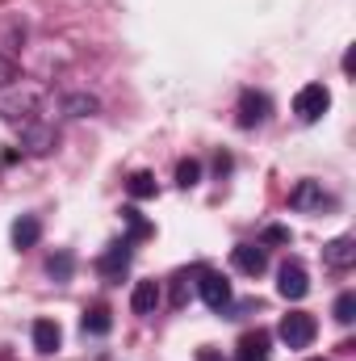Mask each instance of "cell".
Wrapping results in <instances>:
<instances>
[{
	"instance_id": "277c9868",
	"label": "cell",
	"mask_w": 356,
	"mask_h": 361,
	"mask_svg": "<svg viewBox=\"0 0 356 361\" xmlns=\"http://www.w3.org/2000/svg\"><path fill=\"white\" fill-rule=\"evenodd\" d=\"M197 290H201V302H205L210 311H227V307H231V281H227L222 273H201Z\"/></svg>"
},
{
	"instance_id": "2e32d148",
	"label": "cell",
	"mask_w": 356,
	"mask_h": 361,
	"mask_svg": "<svg viewBox=\"0 0 356 361\" xmlns=\"http://www.w3.org/2000/svg\"><path fill=\"white\" fill-rule=\"evenodd\" d=\"M197 180H201V164H197V160H180L177 164V185L180 189H193Z\"/></svg>"
},
{
	"instance_id": "4fadbf2b",
	"label": "cell",
	"mask_w": 356,
	"mask_h": 361,
	"mask_svg": "<svg viewBox=\"0 0 356 361\" xmlns=\"http://www.w3.org/2000/svg\"><path fill=\"white\" fill-rule=\"evenodd\" d=\"M126 265H130V248H126V244H113V248L101 257V273H105V277H122Z\"/></svg>"
},
{
	"instance_id": "603a6c76",
	"label": "cell",
	"mask_w": 356,
	"mask_h": 361,
	"mask_svg": "<svg viewBox=\"0 0 356 361\" xmlns=\"http://www.w3.org/2000/svg\"><path fill=\"white\" fill-rule=\"evenodd\" d=\"M68 109H96V101H92V97H76Z\"/></svg>"
},
{
	"instance_id": "ba28073f",
	"label": "cell",
	"mask_w": 356,
	"mask_h": 361,
	"mask_svg": "<svg viewBox=\"0 0 356 361\" xmlns=\"http://www.w3.org/2000/svg\"><path fill=\"white\" fill-rule=\"evenodd\" d=\"M323 261L331 265V269H348L356 261V240L352 235H340V240H331L327 248H323Z\"/></svg>"
},
{
	"instance_id": "5b68a950",
	"label": "cell",
	"mask_w": 356,
	"mask_h": 361,
	"mask_svg": "<svg viewBox=\"0 0 356 361\" xmlns=\"http://www.w3.org/2000/svg\"><path fill=\"white\" fill-rule=\"evenodd\" d=\"M231 265L239 273H248V277H260L268 269V257L260 244H239V248H231Z\"/></svg>"
},
{
	"instance_id": "ac0fdd59",
	"label": "cell",
	"mask_w": 356,
	"mask_h": 361,
	"mask_svg": "<svg viewBox=\"0 0 356 361\" xmlns=\"http://www.w3.org/2000/svg\"><path fill=\"white\" fill-rule=\"evenodd\" d=\"M336 319L340 324H352L356 319V294H340L336 298Z\"/></svg>"
},
{
	"instance_id": "9a60e30c",
	"label": "cell",
	"mask_w": 356,
	"mask_h": 361,
	"mask_svg": "<svg viewBox=\"0 0 356 361\" xmlns=\"http://www.w3.org/2000/svg\"><path fill=\"white\" fill-rule=\"evenodd\" d=\"M126 189H130V197H139V202H143V197H155V177H151V173H134Z\"/></svg>"
},
{
	"instance_id": "cb8c5ba5",
	"label": "cell",
	"mask_w": 356,
	"mask_h": 361,
	"mask_svg": "<svg viewBox=\"0 0 356 361\" xmlns=\"http://www.w3.org/2000/svg\"><path fill=\"white\" fill-rule=\"evenodd\" d=\"M310 361H323V357H310Z\"/></svg>"
},
{
	"instance_id": "3957f363",
	"label": "cell",
	"mask_w": 356,
	"mask_h": 361,
	"mask_svg": "<svg viewBox=\"0 0 356 361\" xmlns=\"http://www.w3.org/2000/svg\"><path fill=\"white\" fill-rule=\"evenodd\" d=\"M276 290H281V298L298 302V298H306V294H310V277H306V269H302L298 261H285L281 273H276Z\"/></svg>"
},
{
	"instance_id": "d6986e66",
	"label": "cell",
	"mask_w": 356,
	"mask_h": 361,
	"mask_svg": "<svg viewBox=\"0 0 356 361\" xmlns=\"http://www.w3.org/2000/svg\"><path fill=\"white\" fill-rule=\"evenodd\" d=\"M122 214H126V223H130V231H134V235H147V231H151V227L139 219V210H122Z\"/></svg>"
},
{
	"instance_id": "ffe728a7",
	"label": "cell",
	"mask_w": 356,
	"mask_h": 361,
	"mask_svg": "<svg viewBox=\"0 0 356 361\" xmlns=\"http://www.w3.org/2000/svg\"><path fill=\"white\" fill-rule=\"evenodd\" d=\"M265 240H268V244H289V231H285V227H268Z\"/></svg>"
},
{
	"instance_id": "7c38bea8",
	"label": "cell",
	"mask_w": 356,
	"mask_h": 361,
	"mask_svg": "<svg viewBox=\"0 0 356 361\" xmlns=\"http://www.w3.org/2000/svg\"><path fill=\"white\" fill-rule=\"evenodd\" d=\"M239 361H268V332H248L239 341Z\"/></svg>"
},
{
	"instance_id": "7402d4cb",
	"label": "cell",
	"mask_w": 356,
	"mask_h": 361,
	"mask_svg": "<svg viewBox=\"0 0 356 361\" xmlns=\"http://www.w3.org/2000/svg\"><path fill=\"white\" fill-rule=\"evenodd\" d=\"M197 361H227L218 349H197Z\"/></svg>"
},
{
	"instance_id": "5bb4252c",
	"label": "cell",
	"mask_w": 356,
	"mask_h": 361,
	"mask_svg": "<svg viewBox=\"0 0 356 361\" xmlns=\"http://www.w3.org/2000/svg\"><path fill=\"white\" fill-rule=\"evenodd\" d=\"M109 307H92V311H84V332H92V336H105L109 332Z\"/></svg>"
},
{
	"instance_id": "30bf717a",
	"label": "cell",
	"mask_w": 356,
	"mask_h": 361,
	"mask_svg": "<svg viewBox=\"0 0 356 361\" xmlns=\"http://www.w3.org/2000/svg\"><path fill=\"white\" fill-rule=\"evenodd\" d=\"M331 197L323 193V185L319 180H302L293 193H289V206H298V210H310V206H327Z\"/></svg>"
},
{
	"instance_id": "6da1fadb",
	"label": "cell",
	"mask_w": 356,
	"mask_h": 361,
	"mask_svg": "<svg viewBox=\"0 0 356 361\" xmlns=\"http://www.w3.org/2000/svg\"><path fill=\"white\" fill-rule=\"evenodd\" d=\"M327 109H331V92H327V85H302L298 97H293V114H298L302 122H319Z\"/></svg>"
},
{
	"instance_id": "52a82bcc",
	"label": "cell",
	"mask_w": 356,
	"mask_h": 361,
	"mask_svg": "<svg viewBox=\"0 0 356 361\" xmlns=\"http://www.w3.org/2000/svg\"><path fill=\"white\" fill-rule=\"evenodd\" d=\"M155 307H160V281H139L130 290V311L134 315H155Z\"/></svg>"
},
{
	"instance_id": "e0dca14e",
	"label": "cell",
	"mask_w": 356,
	"mask_h": 361,
	"mask_svg": "<svg viewBox=\"0 0 356 361\" xmlns=\"http://www.w3.org/2000/svg\"><path fill=\"white\" fill-rule=\"evenodd\" d=\"M46 273H51V277H59V281H68V277H72V257H68V252L51 257V261H46Z\"/></svg>"
},
{
	"instance_id": "8992f818",
	"label": "cell",
	"mask_w": 356,
	"mask_h": 361,
	"mask_svg": "<svg viewBox=\"0 0 356 361\" xmlns=\"http://www.w3.org/2000/svg\"><path fill=\"white\" fill-rule=\"evenodd\" d=\"M268 118V97L265 92H256V89H248L243 97H239V126H260Z\"/></svg>"
},
{
	"instance_id": "8fae6325",
	"label": "cell",
	"mask_w": 356,
	"mask_h": 361,
	"mask_svg": "<svg viewBox=\"0 0 356 361\" xmlns=\"http://www.w3.org/2000/svg\"><path fill=\"white\" fill-rule=\"evenodd\" d=\"M38 235H42V223H38L34 214H21V219L13 223V244H17V248H34Z\"/></svg>"
},
{
	"instance_id": "7a4b0ae2",
	"label": "cell",
	"mask_w": 356,
	"mask_h": 361,
	"mask_svg": "<svg viewBox=\"0 0 356 361\" xmlns=\"http://www.w3.org/2000/svg\"><path fill=\"white\" fill-rule=\"evenodd\" d=\"M281 341L289 345V349H306L310 341H314V332H319V324H314V315H306V311H289L285 319H281Z\"/></svg>"
},
{
	"instance_id": "44dd1931",
	"label": "cell",
	"mask_w": 356,
	"mask_h": 361,
	"mask_svg": "<svg viewBox=\"0 0 356 361\" xmlns=\"http://www.w3.org/2000/svg\"><path fill=\"white\" fill-rule=\"evenodd\" d=\"M8 80H13V63H8V59H4V55H0V89H4V85H8Z\"/></svg>"
},
{
	"instance_id": "9c48e42d",
	"label": "cell",
	"mask_w": 356,
	"mask_h": 361,
	"mask_svg": "<svg viewBox=\"0 0 356 361\" xmlns=\"http://www.w3.org/2000/svg\"><path fill=\"white\" fill-rule=\"evenodd\" d=\"M30 336H34V349H38V353H55V349H59V341H63V332H59V324H55V319H34Z\"/></svg>"
}]
</instances>
